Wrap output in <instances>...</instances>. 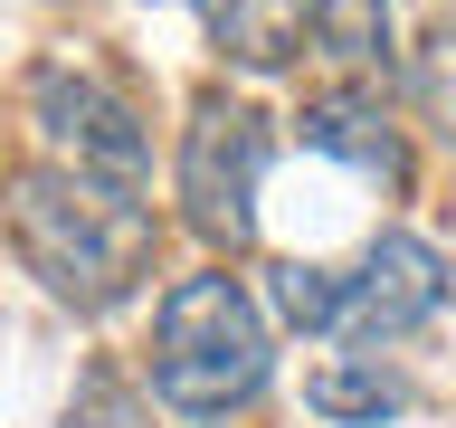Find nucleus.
Returning <instances> with one entry per match:
<instances>
[{"label":"nucleus","mask_w":456,"mask_h":428,"mask_svg":"<svg viewBox=\"0 0 456 428\" xmlns=\"http://www.w3.org/2000/svg\"><path fill=\"white\" fill-rule=\"evenodd\" d=\"M0 228L38 285L77 314L124 305L142 276H152V210L124 181H95V171L67 162H28L0 181Z\"/></svg>","instance_id":"1"},{"label":"nucleus","mask_w":456,"mask_h":428,"mask_svg":"<svg viewBox=\"0 0 456 428\" xmlns=\"http://www.w3.org/2000/svg\"><path fill=\"white\" fill-rule=\"evenodd\" d=\"M276 371V342H266V314L238 276H181L162 295V324H152V391L191 419H228L238 399L266 391Z\"/></svg>","instance_id":"2"},{"label":"nucleus","mask_w":456,"mask_h":428,"mask_svg":"<svg viewBox=\"0 0 456 428\" xmlns=\"http://www.w3.org/2000/svg\"><path fill=\"white\" fill-rule=\"evenodd\" d=\"M256 181H266V114L200 95L191 134H181V219L209 248H248L256 238Z\"/></svg>","instance_id":"3"},{"label":"nucleus","mask_w":456,"mask_h":428,"mask_svg":"<svg viewBox=\"0 0 456 428\" xmlns=\"http://www.w3.org/2000/svg\"><path fill=\"white\" fill-rule=\"evenodd\" d=\"M28 124H38V143H48L67 171H95V181H124V191H134L142 162H152L142 114L124 105L95 67H67V57H48V67L28 77Z\"/></svg>","instance_id":"4"},{"label":"nucleus","mask_w":456,"mask_h":428,"mask_svg":"<svg viewBox=\"0 0 456 428\" xmlns=\"http://www.w3.org/2000/svg\"><path fill=\"white\" fill-rule=\"evenodd\" d=\"M437 305H447V257L428 248L419 228H380L362 248V267H352L342 333L352 342H399V333H419Z\"/></svg>","instance_id":"5"},{"label":"nucleus","mask_w":456,"mask_h":428,"mask_svg":"<svg viewBox=\"0 0 456 428\" xmlns=\"http://www.w3.org/2000/svg\"><path fill=\"white\" fill-rule=\"evenodd\" d=\"M305 0H200V29L219 38L238 67H256V77H276V67H295V48H305Z\"/></svg>","instance_id":"6"},{"label":"nucleus","mask_w":456,"mask_h":428,"mask_svg":"<svg viewBox=\"0 0 456 428\" xmlns=\"http://www.w3.org/2000/svg\"><path fill=\"white\" fill-rule=\"evenodd\" d=\"M305 143H323L333 162H352V171H370V181H409V152H399V134H390V114L380 105H362V95H314L305 105Z\"/></svg>","instance_id":"7"},{"label":"nucleus","mask_w":456,"mask_h":428,"mask_svg":"<svg viewBox=\"0 0 456 428\" xmlns=\"http://www.w3.org/2000/svg\"><path fill=\"white\" fill-rule=\"evenodd\" d=\"M305 399H314V419H342V428H380L409 409V391H399V371H380V352L370 362H323L305 381Z\"/></svg>","instance_id":"8"},{"label":"nucleus","mask_w":456,"mask_h":428,"mask_svg":"<svg viewBox=\"0 0 456 428\" xmlns=\"http://www.w3.org/2000/svg\"><path fill=\"white\" fill-rule=\"evenodd\" d=\"M266 295L295 333H342V305H352V267H323V257H285L266 267Z\"/></svg>","instance_id":"9"},{"label":"nucleus","mask_w":456,"mask_h":428,"mask_svg":"<svg viewBox=\"0 0 456 428\" xmlns=\"http://www.w3.org/2000/svg\"><path fill=\"white\" fill-rule=\"evenodd\" d=\"M305 10H314V38H323L342 67H380V57H390L399 0H305Z\"/></svg>","instance_id":"10"},{"label":"nucleus","mask_w":456,"mask_h":428,"mask_svg":"<svg viewBox=\"0 0 456 428\" xmlns=\"http://www.w3.org/2000/svg\"><path fill=\"white\" fill-rule=\"evenodd\" d=\"M409 95H419L428 134L456 152V29H437V38L419 48V67H409Z\"/></svg>","instance_id":"11"}]
</instances>
